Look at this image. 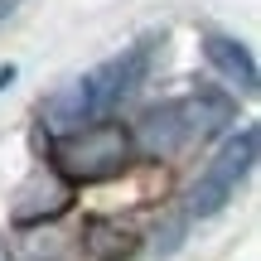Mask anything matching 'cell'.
Instances as JSON below:
<instances>
[{
  "instance_id": "9c48e42d",
  "label": "cell",
  "mask_w": 261,
  "mask_h": 261,
  "mask_svg": "<svg viewBox=\"0 0 261 261\" xmlns=\"http://www.w3.org/2000/svg\"><path fill=\"white\" fill-rule=\"evenodd\" d=\"M10 83H15V63H5V68H0V87H10Z\"/></svg>"
},
{
  "instance_id": "6da1fadb",
  "label": "cell",
  "mask_w": 261,
  "mask_h": 261,
  "mask_svg": "<svg viewBox=\"0 0 261 261\" xmlns=\"http://www.w3.org/2000/svg\"><path fill=\"white\" fill-rule=\"evenodd\" d=\"M227 121H232V97L223 92H189V97H174V102H155L140 112L136 121V136L130 145H140L145 155H179L184 145L194 140H208L218 136Z\"/></svg>"
},
{
  "instance_id": "ba28073f",
  "label": "cell",
  "mask_w": 261,
  "mask_h": 261,
  "mask_svg": "<svg viewBox=\"0 0 261 261\" xmlns=\"http://www.w3.org/2000/svg\"><path fill=\"white\" fill-rule=\"evenodd\" d=\"M87 252L102 256V261H121V256L136 252V237L126 227H116V223H92L87 227Z\"/></svg>"
},
{
  "instance_id": "5b68a950",
  "label": "cell",
  "mask_w": 261,
  "mask_h": 261,
  "mask_svg": "<svg viewBox=\"0 0 261 261\" xmlns=\"http://www.w3.org/2000/svg\"><path fill=\"white\" fill-rule=\"evenodd\" d=\"M102 102H97V87L92 77H73V83L63 87V92H54L44 102V126L54 130V136H68V130H83L87 121H102Z\"/></svg>"
},
{
  "instance_id": "7a4b0ae2",
  "label": "cell",
  "mask_w": 261,
  "mask_h": 261,
  "mask_svg": "<svg viewBox=\"0 0 261 261\" xmlns=\"http://www.w3.org/2000/svg\"><path fill=\"white\" fill-rule=\"evenodd\" d=\"M130 130L121 121H87L83 130H68L54 140V174L68 184H97L130 165Z\"/></svg>"
},
{
  "instance_id": "30bf717a",
  "label": "cell",
  "mask_w": 261,
  "mask_h": 261,
  "mask_svg": "<svg viewBox=\"0 0 261 261\" xmlns=\"http://www.w3.org/2000/svg\"><path fill=\"white\" fill-rule=\"evenodd\" d=\"M0 261H5V256H0Z\"/></svg>"
},
{
  "instance_id": "8992f818",
  "label": "cell",
  "mask_w": 261,
  "mask_h": 261,
  "mask_svg": "<svg viewBox=\"0 0 261 261\" xmlns=\"http://www.w3.org/2000/svg\"><path fill=\"white\" fill-rule=\"evenodd\" d=\"M68 203H73V184L58 179L54 169H44V174H34L15 194V223L19 227H34V223H44V218L68 213Z\"/></svg>"
},
{
  "instance_id": "52a82bcc",
  "label": "cell",
  "mask_w": 261,
  "mask_h": 261,
  "mask_svg": "<svg viewBox=\"0 0 261 261\" xmlns=\"http://www.w3.org/2000/svg\"><path fill=\"white\" fill-rule=\"evenodd\" d=\"M203 58L213 63V73H223L237 92H256V58L242 39L227 34H203Z\"/></svg>"
},
{
  "instance_id": "277c9868",
  "label": "cell",
  "mask_w": 261,
  "mask_h": 261,
  "mask_svg": "<svg viewBox=\"0 0 261 261\" xmlns=\"http://www.w3.org/2000/svg\"><path fill=\"white\" fill-rule=\"evenodd\" d=\"M155 54H165V34H145L136 39V44L126 48V54L107 58L102 68H92V87H97V102H102V112H112L121 97H130L140 83L150 77V68H155Z\"/></svg>"
},
{
  "instance_id": "3957f363",
  "label": "cell",
  "mask_w": 261,
  "mask_h": 261,
  "mask_svg": "<svg viewBox=\"0 0 261 261\" xmlns=\"http://www.w3.org/2000/svg\"><path fill=\"white\" fill-rule=\"evenodd\" d=\"M256 145H261L256 126H242V130H237V136L213 155V165H208L203 174L194 179V189H189V203H184V218H213V213H223L227 198L237 194V184L252 174V165H256Z\"/></svg>"
}]
</instances>
